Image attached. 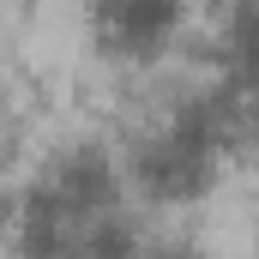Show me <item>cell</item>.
Returning a JSON list of instances; mask_svg holds the SVG:
<instances>
[{
  "label": "cell",
  "mask_w": 259,
  "mask_h": 259,
  "mask_svg": "<svg viewBox=\"0 0 259 259\" xmlns=\"http://www.w3.org/2000/svg\"><path fill=\"white\" fill-rule=\"evenodd\" d=\"M247 127H253V84L205 66L127 133V145H115L127 199L151 211H187L211 199L223 169L241 157Z\"/></svg>",
  "instance_id": "obj_1"
},
{
  "label": "cell",
  "mask_w": 259,
  "mask_h": 259,
  "mask_svg": "<svg viewBox=\"0 0 259 259\" xmlns=\"http://www.w3.org/2000/svg\"><path fill=\"white\" fill-rule=\"evenodd\" d=\"M133 205L121 181V157L109 139H61L12 193L6 247L12 259H72L84 229L109 211Z\"/></svg>",
  "instance_id": "obj_2"
},
{
  "label": "cell",
  "mask_w": 259,
  "mask_h": 259,
  "mask_svg": "<svg viewBox=\"0 0 259 259\" xmlns=\"http://www.w3.org/2000/svg\"><path fill=\"white\" fill-rule=\"evenodd\" d=\"M187 0H91L84 6V36L97 55L121 66H151L187 36Z\"/></svg>",
  "instance_id": "obj_3"
},
{
  "label": "cell",
  "mask_w": 259,
  "mask_h": 259,
  "mask_svg": "<svg viewBox=\"0 0 259 259\" xmlns=\"http://www.w3.org/2000/svg\"><path fill=\"white\" fill-rule=\"evenodd\" d=\"M139 259H217V253H211L199 235H151Z\"/></svg>",
  "instance_id": "obj_4"
}]
</instances>
